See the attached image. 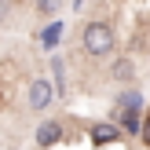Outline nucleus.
<instances>
[{"mask_svg":"<svg viewBox=\"0 0 150 150\" xmlns=\"http://www.w3.org/2000/svg\"><path fill=\"white\" fill-rule=\"evenodd\" d=\"M44 106H51V84L44 77H37L29 84V110H44Z\"/></svg>","mask_w":150,"mask_h":150,"instance_id":"f03ea898","label":"nucleus"},{"mask_svg":"<svg viewBox=\"0 0 150 150\" xmlns=\"http://www.w3.org/2000/svg\"><path fill=\"white\" fill-rule=\"evenodd\" d=\"M117 136H121L117 125H95V128H92V139H95V143H114Z\"/></svg>","mask_w":150,"mask_h":150,"instance_id":"39448f33","label":"nucleus"},{"mask_svg":"<svg viewBox=\"0 0 150 150\" xmlns=\"http://www.w3.org/2000/svg\"><path fill=\"white\" fill-rule=\"evenodd\" d=\"M136 110H139V106H125V117H121V128H125V132H132V136L143 128V125H139V114H136Z\"/></svg>","mask_w":150,"mask_h":150,"instance_id":"423d86ee","label":"nucleus"},{"mask_svg":"<svg viewBox=\"0 0 150 150\" xmlns=\"http://www.w3.org/2000/svg\"><path fill=\"white\" fill-rule=\"evenodd\" d=\"M139 136H143V143L150 146V117H146V121H143V128H139Z\"/></svg>","mask_w":150,"mask_h":150,"instance_id":"9d476101","label":"nucleus"},{"mask_svg":"<svg viewBox=\"0 0 150 150\" xmlns=\"http://www.w3.org/2000/svg\"><path fill=\"white\" fill-rule=\"evenodd\" d=\"M66 0H37V7H40V15H55L59 7H62Z\"/></svg>","mask_w":150,"mask_h":150,"instance_id":"0eeeda50","label":"nucleus"},{"mask_svg":"<svg viewBox=\"0 0 150 150\" xmlns=\"http://www.w3.org/2000/svg\"><path fill=\"white\" fill-rule=\"evenodd\" d=\"M59 136H62V128H59L55 121H44L40 128H37V143H40V146H51V143H59Z\"/></svg>","mask_w":150,"mask_h":150,"instance_id":"20e7f679","label":"nucleus"},{"mask_svg":"<svg viewBox=\"0 0 150 150\" xmlns=\"http://www.w3.org/2000/svg\"><path fill=\"white\" fill-rule=\"evenodd\" d=\"M7 15H11V0H0V22H7Z\"/></svg>","mask_w":150,"mask_h":150,"instance_id":"1a4fd4ad","label":"nucleus"},{"mask_svg":"<svg viewBox=\"0 0 150 150\" xmlns=\"http://www.w3.org/2000/svg\"><path fill=\"white\" fill-rule=\"evenodd\" d=\"M121 106H139V92H128V95H121Z\"/></svg>","mask_w":150,"mask_h":150,"instance_id":"6e6552de","label":"nucleus"},{"mask_svg":"<svg viewBox=\"0 0 150 150\" xmlns=\"http://www.w3.org/2000/svg\"><path fill=\"white\" fill-rule=\"evenodd\" d=\"M132 77H136V62L132 59H114L110 62V81L114 84H132Z\"/></svg>","mask_w":150,"mask_h":150,"instance_id":"7ed1b4c3","label":"nucleus"},{"mask_svg":"<svg viewBox=\"0 0 150 150\" xmlns=\"http://www.w3.org/2000/svg\"><path fill=\"white\" fill-rule=\"evenodd\" d=\"M81 48H84L92 59L110 55V51L117 48V33H114V26H110V22H88L84 33H81Z\"/></svg>","mask_w":150,"mask_h":150,"instance_id":"f257e3e1","label":"nucleus"}]
</instances>
